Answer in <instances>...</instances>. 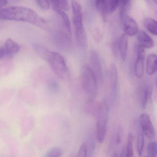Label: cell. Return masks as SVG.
Returning a JSON list of instances; mask_svg holds the SVG:
<instances>
[{"mask_svg": "<svg viewBox=\"0 0 157 157\" xmlns=\"http://www.w3.org/2000/svg\"><path fill=\"white\" fill-rule=\"evenodd\" d=\"M130 0H105L106 12L113 13L118 7L121 8V12H124Z\"/></svg>", "mask_w": 157, "mask_h": 157, "instance_id": "7c38bea8", "label": "cell"}, {"mask_svg": "<svg viewBox=\"0 0 157 157\" xmlns=\"http://www.w3.org/2000/svg\"><path fill=\"white\" fill-rule=\"evenodd\" d=\"M75 36L77 44L80 47L85 48L87 45V36L84 28L75 31Z\"/></svg>", "mask_w": 157, "mask_h": 157, "instance_id": "ac0fdd59", "label": "cell"}, {"mask_svg": "<svg viewBox=\"0 0 157 157\" xmlns=\"http://www.w3.org/2000/svg\"><path fill=\"white\" fill-rule=\"evenodd\" d=\"M80 78L82 86L84 92L92 102L97 96L98 92V80L91 68L84 65L81 69Z\"/></svg>", "mask_w": 157, "mask_h": 157, "instance_id": "7a4b0ae2", "label": "cell"}, {"mask_svg": "<svg viewBox=\"0 0 157 157\" xmlns=\"http://www.w3.org/2000/svg\"><path fill=\"white\" fill-rule=\"evenodd\" d=\"M95 4L97 11L102 16L103 18H105L107 14L105 0H95Z\"/></svg>", "mask_w": 157, "mask_h": 157, "instance_id": "d4e9b609", "label": "cell"}, {"mask_svg": "<svg viewBox=\"0 0 157 157\" xmlns=\"http://www.w3.org/2000/svg\"><path fill=\"white\" fill-rule=\"evenodd\" d=\"M154 1V2H155V3H156L157 2V0H153Z\"/></svg>", "mask_w": 157, "mask_h": 157, "instance_id": "e575fe53", "label": "cell"}, {"mask_svg": "<svg viewBox=\"0 0 157 157\" xmlns=\"http://www.w3.org/2000/svg\"><path fill=\"white\" fill-rule=\"evenodd\" d=\"M133 140L134 136L133 134L129 133L127 138V142L125 146L126 157H131L133 156Z\"/></svg>", "mask_w": 157, "mask_h": 157, "instance_id": "7402d4cb", "label": "cell"}, {"mask_svg": "<svg viewBox=\"0 0 157 157\" xmlns=\"http://www.w3.org/2000/svg\"><path fill=\"white\" fill-rule=\"evenodd\" d=\"M128 47V39L125 34L120 37L113 44V51L115 56H120L121 59L125 61L126 59Z\"/></svg>", "mask_w": 157, "mask_h": 157, "instance_id": "5b68a950", "label": "cell"}, {"mask_svg": "<svg viewBox=\"0 0 157 157\" xmlns=\"http://www.w3.org/2000/svg\"><path fill=\"white\" fill-rule=\"evenodd\" d=\"M120 157H126L125 149L124 147H123L121 151V154L120 155Z\"/></svg>", "mask_w": 157, "mask_h": 157, "instance_id": "836d02e7", "label": "cell"}, {"mask_svg": "<svg viewBox=\"0 0 157 157\" xmlns=\"http://www.w3.org/2000/svg\"><path fill=\"white\" fill-rule=\"evenodd\" d=\"M88 148L87 144L83 143L81 146L78 152V157H85L87 156L88 154Z\"/></svg>", "mask_w": 157, "mask_h": 157, "instance_id": "83f0119b", "label": "cell"}, {"mask_svg": "<svg viewBox=\"0 0 157 157\" xmlns=\"http://www.w3.org/2000/svg\"><path fill=\"white\" fill-rule=\"evenodd\" d=\"M48 87L50 90L53 92H56L58 90V84L55 81H51L49 82Z\"/></svg>", "mask_w": 157, "mask_h": 157, "instance_id": "4dcf8cb0", "label": "cell"}, {"mask_svg": "<svg viewBox=\"0 0 157 157\" xmlns=\"http://www.w3.org/2000/svg\"><path fill=\"white\" fill-rule=\"evenodd\" d=\"M0 20L24 22L47 29L46 21L34 11L23 6H13L0 10Z\"/></svg>", "mask_w": 157, "mask_h": 157, "instance_id": "6da1fadb", "label": "cell"}, {"mask_svg": "<svg viewBox=\"0 0 157 157\" xmlns=\"http://www.w3.org/2000/svg\"><path fill=\"white\" fill-rule=\"evenodd\" d=\"M123 28L127 36H133L139 32L138 25L135 20L125 13L121 14Z\"/></svg>", "mask_w": 157, "mask_h": 157, "instance_id": "9c48e42d", "label": "cell"}, {"mask_svg": "<svg viewBox=\"0 0 157 157\" xmlns=\"http://www.w3.org/2000/svg\"><path fill=\"white\" fill-rule=\"evenodd\" d=\"M139 125L144 135L149 139L154 138L156 135L155 128L152 125L149 116L146 113L140 114Z\"/></svg>", "mask_w": 157, "mask_h": 157, "instance_id": "52a82bcc", "label": "cell"}, {"mask_svg": "<svg viewBox=\"0 0 157 157\" xmlns=\"http://www.w3.org/2000/svg\"><path fill=\"white\" fill-rule=\"evenodd\" d=\"M96 113V138L99 143H102L106 136L109 117V108L105 99L99 104Z\"/></svg>", "mask_w": 157, "mask_h": 157, "instance_id": "3957f363", "label": "cell"}, {"mask_svg": "<svg viewBox=\"0 0 157 157\" xmlns=\"http://www.w3.org/2000/svg\"><path fill=\"white\" fill-rule=\"evenodd\" d=\"M157 56L155 54H150L146 60V71L148 75H152L157 71Z\"/></svg>", "mask_w": 157, "mask_h": 157, "instance_id": "2e32d148", "label": "cell"}, {"mask_svg": "<svg viewBox=\"0 0 157 157\" xmlns=\"http://www.w3.org/2000/svg\"><path fill=\"white\" fill-rule=\"evenodd\" d=\"M137 40L139 46L144 48H152L154 46L153 39L143 31L138 32L137 33Z\"/></svg>", "mask_w": 157, "mask_h": 157, "instance_id": "5bb4252c", "label": "cell"}, {"mask_svg": "<svg viewBox=\"0 0 157 157\" xmlns=\"http://www.w3.org/2000/svg\"><path fill=\"white\" fill-rule=\"evenodd\" d=\"M50 2L56 12L67 11L69 9L67 0H50Z\"/></svg>", "mask_w": 157, "mask_h": 157, "instance_id": "e0dca14e", "label": "cell"}, {"mask_svg": "<svg viewBox=\"0 0 157 157\" xmlns=\"http://www.w3.org/2000/svg\"><path fill=\"white\" fill-rule=\"evenodd\" d=\"M71 5L74 30L75 31L81 30L84 28L82 24V13L81 6L76 0L71 1Z\"/></svg>", "mask_w": 157, "mask_h": 157, "instance_id": "ba28073f", "label": "cell"}, {"mask_svg": "<svg viewBox=\"0 0 157 157\" xmlns=\"http://www.w3.org/2000/svg\"><path fill=\"white\" fill-rule=\"evenodd\" d=\"M109 78L112 99L115 101L117 98L118 85V72L115 64H112L109 69Z\"/></svg>", "mask_w": 157, "mask_h": 157, "instance_id": "30bf717a", "label": "cell"}, {"mask_svg": "<svg viewBox=\"0 0 157 157\" xmlns=\"http://www.w3.org/2000/svg\"><path fill=\"white\" fill-rule=\"evenodd\" d=\"M62 155V151L59 147H54L49 150L46 153L47 157H59Z\"/></svg>", "mask_w": 157, "mask_h": 157, "instance_id": "4316f807", "label": "cell"}, {"mask_svg": "<svg viewBox=\"0 0 157 157\" xmlns=\"http://www.w3.org/2000/svg\"><path fill=\"white\" fill-rule=\"evenodd\" d=\"M90 67L96 76L98 82L101 83L103 80L102 67L100 56L95 50H92L90 52Z\"/></svg>", "mask_w": 157, "mask_h": 157, "instance_id": "8992f818", "label": "cell"}, {"mask_svg": "<svg viewBox=\"0 0 157 157\" xmlns=\"http://www.w3.org/2000/svg\"><path fill=\"white\" fill-rule=\"evenodd\" d=\"M145 60V49L138 46L137 48L136 59L134 68L135 75L138 78H141L144 74Z\"/></svg>", "mask_w": 157, "mask_h": 157, "instance_id": "8fae6325", "label": "cell"}, {"mask_svg": "<svg viewBox=\"0 0 157 157\" xmlns=\"http://www.w3.org/2000/svg\"><path fill=\"white\" fill-rule=\"evenodd\" d=\"M8 0H0V10L8 3Z\"/></svg>", "mask_w": 157, "mask_h": 157, "instance_id": "1f68e13d", "label": "cell"}, {"mask_svg": "<svg viewBox=\"0 0 157 157\" xmlns=\"http://www.w3.org/2000/svg\"><path fill=\"white\" fill-rule=\"evenodd\" d=\"M152 94V89L149 85L144 84L141 86L140 92V107L142 109L147 108L149 99Z\"/></svg>", "mask_w": 157, "mask_h": 157, "instance_id": "4fadbf2b", "label": "cell"}, {"mask_svg": "<svg viewBox=\"0 0 157 157\" xmlns=\"http://www.w3.org/2000/svg\"><path fill=\"white\" fill-rule=\"evenodd\" d=\"M90 143H89V147H88V151H89V154L90 156H93L94 154V150H95V143H94V140L93 137L90 138Z\"/></svg>", "mask_w": 157, "mask_h": 157, "instance_id": "f546056e", "label": "cell"}, {"mask_svg": "<svg viewBox=\"0 0 157 157\" xmlns=\"http://www.w3.org/2000/svg\"><path fill=\"white\" fill-rule=\"evenodd\" d=\"M123 128L120 126L118 127L113 137V141L112 143L113 145H115V147H117L121 144L123 137Z\"/></svg>", "mask_w": 157, "mask_h": 157, "instance_id": "cb8c5ba5", "label": "cell"}, {"mask_svg": "<svg viewBox=\"0 0 157 157\" xmlns=\"http://www.w3.org/2000/svg\"><path fill=\"white\" fill-rule=\"evenodd\" d=\"M3 47L5 56L10 57H12L16 55L20 49L19 44L11 39H8Z\"/></svg>", "mask_w": 157, "mask_h": 157, "instance_id": "9a60e30c", "label": "cell"}, {"mask_svg": "<svg viewBox=\"0 0 157 157\" xmlns=\"http://www.w3.org/2000/svg\"><path fill=\"white\" fill-rule=\"evenodd\" d=\"M147 157H156L157 155V144L156 141H152L149 143L147 147Z\"/></svg>", "mask_w": 157, "mask_h": 157, "instance_id": "484cf974", "label": "cell"}, {"mask_svg": "<svg viewBox=\"0 0 157 157\" xmlns=\"http://www.w3.org/2000/svg\"><path fill=\"white\" fill-rule=\"evenodd\" d=\"M46 61H47L55 74L60 78L67 77L68 68L64 57L56 52L49 51Z\"/></svg>", "mask_w": 157, "mask_h": 157, "instance_id": "277c9868", "label": "cell"}, {"mask_svg": "<svg viewBox=\"0 0 157 157\" xmlns=\"http://www.w3.org/2000/svg\"><path fill=\"white\" fill-rule=\"evenodd\" d=\"M146 29L151 34L156 36L157 34V25L156 20L153 18H146L144 21Z\"/></svg>", "mask_w": 157, "mask_h": 157, "instance_id": "d6986e66", "label": "cell"}, {"mask_svg": "<svg viewBox=\"0 0 157 157\" xmlns=\"http://www.w3.org/2000/svg\"><path fill=\"white\" fill-rule=\"evenodd\" d=\"M57 13L60 16L62 25H63L66 33L68 34L69 35L71 36V27L69 19L67 15L63 11L58 12Z\"/></svg>", "mask_w": 157, "mask_h": 157, "instance_id": "ffe728a7", "label": "cell"}, {"mask_svg": "<svg viewBox=\"0 0 157 157\" xmlns=\"http://www.w3.org/2000/svg\"><path fill=\"white\" fill-rule=\"evenodd\" d=\"M37 4L42 10H47L50 8V4L48 0H36Z\"/></svg>", "mask_w": 157, "mask_h": 157, "instance_id": "f1b7e54d", "label": "cell"}, {"mask_svg": "<svg viewBox=\"0 0 157 157\" xmlns=\"http://www.w3.org/2000/svg\"><path fill=\"white\" fill-rule=\"evenodd\" d=\"M4 56H5V55L3 47H0V59H2Z\"/></svg>", "mask_w": 157, "mask_h": 157, "instance_id": "d6a6232c", "label": "cell"}, {"mask_svg": "<svg viewBox=\"0 0 157 157\" xmlns=\"http://www.w3.org/2000/svg\"><path fill=\"white\" fill-rule=\"evenodd\" d=\"M144 133L139 126V130L138 131L137 139V149L138 153L141 156L143 151L144 146Z\"/></svg>", "mask_w": 157, "mask_h": 157, "instance_id": "44dd1931", "label": "cell"}, {"mask_svg": "<svg viewBox=\"0 0 157 157\" xmlns=\"http://www.w3.org/2000/svg\"><path fill=\"white\" fill-rule=\"evenodd\" d=\"M33 48L36 54L43 59L46 60L49 50L47 49L44 46L38 44H35L33 45Z\"/></svg>", "mask_w": 157, "mask_h": 157, "instance_id": "603a6c76", "label": "cell"}]
</instances>
